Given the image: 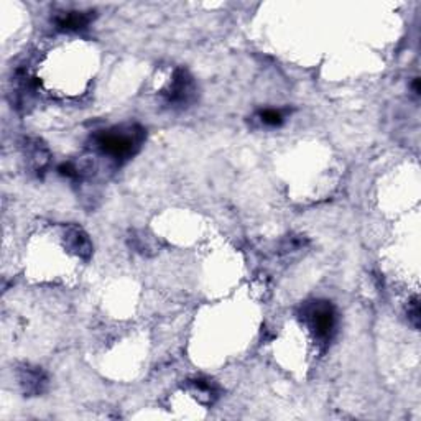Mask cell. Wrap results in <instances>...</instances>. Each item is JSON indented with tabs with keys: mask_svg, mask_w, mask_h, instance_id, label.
<instances>
[{
	"mask_svg": "<svg viewBox=\"0 0 421 421\" xmlns=\"http://www.w3.org/2000/svg\"><path fill=\"white\" fill-rule=\"evenodd\" d=\"M142 140H144V130L138 127H130L127 130H107L96 135V146L102 153L116 160H125L137 153Z\"/></svg>",
	"mask_w": 421,
	"mask_h": 421,
	"instance_id": "cell-1",
	"label": "cell"
},
{
	"mask_svg": "<svg viewBox=\"0 0 421 421\" xmlns=\"http://www.w3.org/2000/svg\"><path fill=\"white\" fill-rule=\"evenodd\" d=\"M305 318L314 336L320 341L328 342L336 326V313L328 301H313L305 308Z\"/></svg>",
	"mask_w": 421,
	"mask_h": 421,
	"instance_id": "cell-2",
	"label": "cell"
},
{
	"mask_svg": "<svg viewBox=\"0 0 421 421\" xmlns=\"http://www.w3.org/2000/svg\"><path fill=\"white\" fill-rule=\"evenodd\" d=\"M193 94H194L193 79L188 76L186 71L178 69V71L175 73L173 79H171L168 91L165 92L166 102H168V104L185 105L193 99Z\"/></svg>",
	"mask_w": 421,
	"mask_h": 421,
	"instance_id": "cell-3",
	"label": "cell"
},
{
	"mask_svg": "<svg viewBox=\"0 0 421 421\" xmlns=\"http://www.w3.org/2000/svg\"><path fill=\"white\" fill-rule=\"evenodd\" d=\"M91 20H92L91 12H68V14L58 15L55 23L60 30L77 31L88 27Z\"/></svg>",
	"mask_w": 421,
	"mask_h": 421,
	"instance_id": "cell-4",
	"label": "cell"
},
{
	"mask_svg": "<svg viewBox=\"0 0 421 421\" xmlns=\"http://www.w3.org/2000/svg\"><path fill=\"white\" fill-rule=\"evenodd\" d=\"M66 240L69 248H71L73 252H76L77 255L83 257V259H89L92 253V245L91 240H89V237L81 227H69L66 231Z\"/></svg>",
	"mask_w": 421,
	"mask_h": 421,
	"instance_id": "cell-5",
	"label": "cell"
},
{
	"mask_svg": "<svg viewBox=\"0 0 421 421\" xmlns=\"http://www.w3.org/2000/svg\"><path fill=\"white\" fill-rule=\"evenodd\" d=\"M22 383L25 385L27 392H31V394H40V392L43 390V385L47 383V379H44V374L42 370L27 369L22 375Z\"/></svg>",
	"mask_w": 421,
	"mask_h": 421,
	"instance_id": "cell-6",
	"label": "cell"
},
{
	"mask_svg": "<svg viewBox=\"0 0 421 421\" xmlns=\"http://www.w3.org/2000/svg\"><path fill=\"white\" fill-rule=\"evenodd\" d=\"M259 116H260V120L264 122L265 125L278 127V125L283 124V114H281L280 110L265 109V110H261Z\"/></svg>",
	"mask_w": 421,
	"mask_h": 421,
	"instance_id": "cell-7",
	"label": "cell"
},
{
	"mask_svg": "<svg viewBox=\"0 0 421 421\" xmlns=\"http://www.w3.org/2000/svg\"><path fill=\"white\" fill-rule=\"evenodd\" d=\"M408 316H410V320L413 324H415V328H418V322H420V309H418V300H413L411 301V308L408 309Z\"/></svg>",
	"mask_w": 421,
	"mask_h": 421,
	"instance_id": "cell-8",
	"label": "cell"
},
{
	"mask_svg": "<svg viewBox=\"0 0 421 421\" xmlns=\"http://www.w3.org/2000/svg\"><path fill=\"white\" fill-rule=\"evenodd\" d=\"M413 91H415L416 96H418V94H420V79H418V77H416V79L413 81Z\"/></svg>",
	"mask_w": 421,
	"mask_h": 421,
	"instance_id": "cell-9",
	"label": "cell"
}]
</instances>
